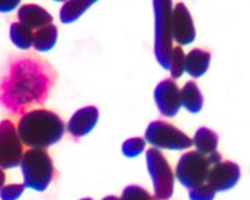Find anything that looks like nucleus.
Returning <instances> with one entry per match:
<instances>
[{"mask_svg":"<svg viewBox=\"0 0 250 200\" xmlns=\"http://www.w3.org/2000/svg\"><path fill=\"white\" fill-rule=\"evenodd\" d=\"M55 80L56 73L49 63L33 56H21L12 63L0 84V100L7 110L19 115L47 99Z\"/></svg>","mask_w":250,"mask_h":200,"instance_id":"1","label":"nucleus"},{"mask_svg":"<svg viewBox=\"0 0 250 200\" xmlns=\"http://www.w3.org/2000/svg\"><path fill=\"white\" fill-rule=\"evenodd\" d=\"M16 129L23 144L30 149H46L63 138L66 126L56 113L36 109L26 112L20 118Z\"/></svg>","mask_w":250,"mask_h":200,"instance_id":"2","label":"nucleus"},{"mask_svg":"<svg viewBox=\"0 0 250 200\" xmlns=\"http://www.w3.org/2000/svg\"><path fill=\"white\" fill-rule=\"evenodd\" d=\"M154 56L159 64L169 70L170 56L173 52L172 36V12L173 3L170 0H154Z\"/></svg>","mask_w":250,"mask_h":200,"instance_id":"3","label":"nucleus"},{"mask_svg":"<svg viewBox=\"0 0 250 200\" xmlns=\"http://www.w3.org/2000/svg\"><path fill=\"white\" fill-rule=\"evenodd\" d=\"M20 169L24 179V187L36 192H44L55 178L53 161L44 149H30L23 153Z\"/></svg>","mask_w":250,"mask_h":200,"instance_id":"4","label":"nucleus"},{"mask_svg":"<svg viewBox=\"0 0 250 200\" xmlns=\"http://www.w3.org/2000/svg\"><path fill=\"white\" fill-rule=\"evenodd\" d=\"M145 140L157 150H186L193 146L192 139L185 132L163 120H154L147 126Z\"/></svg>","mask_w":250,"mask_h":200,"instance_id":"5","label":"nucleus"},{"mask_svg":"<svg viewBox=\"0 0 250 200\" xmlns=\"http://www.w3.org/2000/svg\"><path fill=\"white\" fill-rule=\"evenodd\" d=\"M147 170L153 181L156 200H169L173 196L174 173L166 158L157 149L146 150Z\"/></svg>","mask_w":250,"mask_h":200,"instance_id":"6","label":"nucleus"},{"mask_svg":"<svg viewBox=\"0 0 250 200\" xmlns=\"http://www.w3.org/2000/svg\"><path fill=\"white\" fill-rule=\"evenodd\" d=\"M210 167H212V164L208 159V156H203V155L197 153L196 150L188 152L179 160V163L176 166L174 178L186 189L192 190L194 187L206 183Z\"/></svg>","mask_w":250,"mask_h":200,"instance_id":"7","label":"nucleus"},{"mask_svg":"<svg viewBox=\"0 0 250 200\" xmlns=\"http://www.w3.org/2000/svg\"><path fill=\"white\" fill-rule=\"evenodd\" d=\"M23 158V143L12 120L0 121V169L20 166Z\"/></svg>","mask_w":250,"mask_h":200,"instance_id":"8","label":"nucleus"},{"mask_svg":"<svg viewBox=\"0 0 250 200\" xmlns=\"http://www.w3.org/2000/svg\"><path fill=\"white\" fill-rule=\"evenodd\" d=\"M154 101L159 112L166 118H174L182 104H180V89L173 79L162 80L154 89Z\"/></svg>","mask_w":250,"mask_h":200,"instance_id":"9","label":"nucleus"},{"mask_svg":"<svg viewBox=\"0 0 250 200\" xmlns=\"http://www.w3.org/2000/svg\"><path fill=\"white\" fill-rule=\"evenodd\" d=\"M240 180V167L233 161H220L210 167L206 183L214 192H226Z\"/></svg>","mask_w":250,"mask_h":200,"instance_id":"10","label":"nucleus"},{"mask_svg":"<svg viewBox=\"0 0 250 200\" xmlns=\"http://www.w3.org/2000/svg\"><path fill=\"white\" fill-rule=\"evenodd\" d=\"M172 36L180 44L186 46L193 43L196 39V29L193 24V19L183 3H177L172 12Z\"/></svg>","mask_w":250,"mask_h":200,"instance_id":"11","label":"nucleus"},{"mask_svg":"<svg viewBox=\"0 0 250 200\" xmlns=\"http://www.w3.org/2000/svg\"><path fill=\"white\" fill-rule=\"evenodd\" d=\"M97 120H99L97 107L87 106V107L77 110L76 113L70 118L66 129L75 139H79L93 130V127L97 124Z\"/></svg>","mask_w":250,"mask_h":200,"instance_id":"12","label":"nucleus"},{"mask_svg":"<svg viewBox=\"0 0 250 200\" xmlns=\"http://www.w3.org/2000/svg\"><path fill=\"white\" fill-rule=\"evenodd\" d=\"M19 23L29 27L30 30H39L42 27L50 26L53 23V16L39 4H23L18 12Z\"/></svg>","mask_w":250,"mask_h":200,"instance_id":"13","label":"nucleus"},{"mask_svg":"<svg viewBox=\"0 0 250 200\" xmlns=\"http://www.w3.org/2000/svg\"><path fill=\"white\" fill-rule=\"evenodd\" d=\"M210 53L202 49H193L188 55L185 60V70L192 78H200L203 76L210 66Z\"/></svg>","mask_w":250,"mask_h":200,"instance_id":"14","label":"nucleus"},{"mask_svg":"<svg viewBox=\"0 0 250 200\" xmlns=\"http://www.w3.org/2000/svg\"><path fill=\"white\" fill-rule=\"evenodd\" d=\"M180 104L190 113H199L203 107V95L196 81H188L180 90Z\"/></svg>","mask_w":250,"mask_h":200,"instance_id":"15","label":"nucleus"},{"mask_svg":"<svg viewBox=\"0 0 250 200\" xmlns=\"http://www.w3.org/2000/svg\"><path fill=\"white\" fill-rule=\"evenodd\" d=\"M193 144L196 147V152L203 155V156H210L216 152L217 144H219V136L208 127H200L194 138H193Z\"/></svg>","mask_w":250,"mask_h":200,"instance_id":"16","label":"nucleus"},{"mask_svg":"<svg viewBox=\"0 0 250 200\" xmlns=\"http://www.w3.org/2000/svg\"><path fill=\"white\" fill-rule=\"evenodd\" d=\"M93 0H75V1H66L60 9V21L64 24H70L76 21L90 6H93Z\"/></svg>","mask_w":250,"mask_h":200,"instance_id":"17","label":"nucleus"},{"mask_svg":"<svg viewBox=\"0 0 250 200\" xmlns=\"http://www.w3.org/2000/svg\"><path fill=\"white\" fill-rule=\"evenodd\" d=\"M59 30L55 24L42 27L33 35V47L38 52H49L55 47L58 41Z\"/></svg>","mask_w":250,"mask_h":200,"instance_id":"18","label":"nucleus"},{"mask_svg":"<svg viewBox=\"0 0 250 200\" xmlns=\"http://www.w3.org/2000/svg\"><path fill=\"white\" fill-rule=\"evenodd\" d=\"M33 35H35L33 30L23 26L19 21L10 24V40L16 47L21 50H27L33 46Z\"/></svg>","mask_w":250,"mask_h":200,"instance_id":"19","label":"nucleus"},{"mask_svg":"<svg viewBox=\"0 0 250 200\" xmlns=\"http://www.w3.org/2000/svg\"><path fill=\"white\" fill-rule=\"evenodd\" d=\"M185 60H186V55L183 52V49L180 46L173 47L172 56H170V64H169V70L173 79H179L183 72H185Z\"/></svg>","mask_w":250,"mask_h":200,"instance_id":"20","label":"nucleus"},{"mask_svg":"<svg viewBox=\"0 0 250 200\" xmlns=\"http://www.w3.org/2000/svg\"><path fill=\"white\" fill-rule=\"evenodd\" d=\"M145 149H146V140L142 138L127 139L122 146V152L126 158H136L140 153H143Z\"/></svg>","mask_w":250,"mask_h":200,"instance_id":"21","label":"nucleus"},{"mask_svg":"<svg viewBox=\"0 0 250 200\" xmlns=\"http://www.w3.org/2000/svg\"><path fill=\"white\" fill-rule=\"evenodd\" d=\"M120 200H153V198L146 189L136 184H130L123 190Z\"/></svg>","mask_w":250,"mask_h":200,"instance_id":"22","label":"nucleus"},{"mask_svg":"<svg viewBox=\"0 0 250 200\" xmlns=\"http://www.w3.org/2000/svg\"><path fill=\"white\" fill-rule=\"evenodd\" d=\"M216 196V192L208 183H203L192 190H189V199L190 200H213Z\"/></svg>","mask_w":250,"mask_h":200,"instance_id":"23","label":"nucleus"},{"mask_svg":"<svg viewBox=\"0 0 250 200\" xmlns=\"http://www.w3.org/2000/svg\"><path fill=\"white\" fill-rule=\"evenodd\" d=\"M24 184L19 183H12V184H6L0 189V199L1 200H18L21 196V193L24 192Z\"/></svg>","mask_w":250,"mask_h":200,"instance_id":"24","label":"nucleus"},{"mask_svg":"<svg viewBox=\"0 0 250 200\" xmlns=\"http://www.w3.org/2000/svg\"><path fill=\"white\" fill-rule=\"evenodd\" d=\"M20 4L19 0H0V13H9Z\"/></svg>","mask_w":250,"mask_h":200,"instance_id":"25","label":"nucleus"},{"mask_svg":"<svg viewBox=\"0 0 250 200\" xmlns=\"http://www.w3.org/2000/svg\"><path fill=\"white\" fill-rule=\"evenodd\" d=\"M4 180H6V175H4V172L0 169V189L4 186Z\"/></svg>","mask_w":250,"mask_h":200,"instance_id":"26","label":"nucleus"},{"mask_svg":"<svg viewBox=\"0 0 250 200\" xmlns=\"http://www.w3.org/2000/svg\"><path fill=\"white\" fill-rule=\"evenodd\" d=\"M102 200H120L119 198H116V196H106L104 199H102Z\"/></svg>","mask_w":250,"mask_h":200,"instance_id":"27","label":"nucleus"},{"mask_svg":"<svg viewBox=\"0 0 250 200\" xmlns=\"http://www.w3.org/2000/svg\"><path fill=\"white\" fill-rule=\"evenodd\" d=\"M82 200H93V199H89V198H86V199H82Z\"/></svg>","mask_w":250,"mask_h":200,"instance_id":"28","label":"nucleus"}]
</instances>
